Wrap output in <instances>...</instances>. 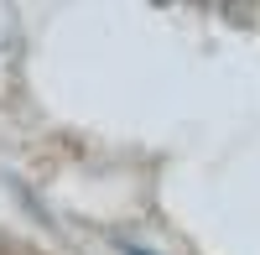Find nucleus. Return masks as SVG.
<instances>
[{
  "label": "nucleus",
  "instance_id": "obj_1",
  "mask_svg": "<svg viewBox=\"0 0 260 255\" xmlns=\"http://www.w3.org/2000/svg\"><path fill=\"white\" fill-rule=\"evenodd\" d=\"M125 255H151V250H125Z\"/></svg>",
  "mask_w": 260,
  "mask_h": 255
}]
</instances>
